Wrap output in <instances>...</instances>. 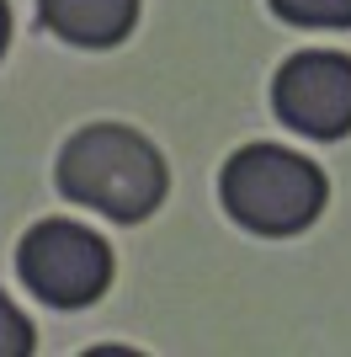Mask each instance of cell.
<instances>
[{
    "instance_id": "cell-3",
    "label": "cell",
    "mask_w": 351,
    "mask_h": 357,
    "mask_svg": "<svg viewBox=\"0 0 351 357\" xmlns=\"http://www.w3.org/2000/svg\"><path fill=\"white\" fill-rule=\"evenodd\" d=\"M16 272L43 304L86 310L112 283V245L75 219H43L16 245Z\"/></svg>"
},
{
    "instance_id": "cell-8",
    "label": "cell",
    "mask_w": 351,
    "mask_h": 357,
    "mask_svg": "<svg viewBox=\"0 0 351 357\" xmlns=\"http://www.w3.org/2000/svg\"><path fill=\"white\" fill-rule=\"evenodd\" d=\"M6 43H11V6L0 0V59H6Z\"/></svg>"
},
{
    "instance_id": "cell-1",
    "label": "cell",
    "mask_w": 351,
    "mask_h": 357,
    "mask_svg": "<svg viewBox=\"0 0 351 357\" xmlns=\"http://www.w3.org/2000/svg\"><path fill=\"white\" fill-rule=\"evenodd\" d=\"M58 192L70 203L107 213L117 224H139L165 203L171 192V171H165L160 149L144 134H133L123 123H91L70 144L58 149Z\"/></svg>"
},
{
    "instance_id": "cell-6",
    "label": "cell",
    "mask_w": 351,
    "mask_h": 357,
    "mask_svg": "<svg viewBox=\"0 0 351 357\" xmlns=\"http://www.w3.org/2000/svg\"><path fill=\"white\" fill-rule=\"evenodd\" d=\"M292 27H351V0H266Z\"/></svg>"
},
{
    "instance_id": "cell-5",
    "label": "cell",
    "mask_w": 351,
    "mask_h": 357,
    "mask_svg": "<svg viewBox=\"0 0 351 357\" xmlns=\"http://www.w3.org/2000/svg\"><path fill=\"white\" fill-rule=\"evenodd\" d=\"M38 22L75 48H117L139 22V0H38Z\"/></svg>"
},
{
    "instance_id": "cell-4",
    "label": "cell",
    "mask_w": 351,
    "mask_h": 357,
    "mask_svg": "<svg viewBox=\"0 0 351 357\" xmlns=\"http://www.w3.org/2000/svg\"><path fill=\"white\" fill-rule=\"evenodd\" d=\"M272 112L304 139L351 134V59L336 48H304L272 80Z\"/></svg>"
},
{
    "instance_id": "cell-7",
    "label": "cell",
    "mask_w": 351,
    "mask_h": 357,
    "mask_svg": "<svg viewBox=\"0 0 351 357\" xmlns=\"http://www.w3.org/2000/svg\"><path fill=\"white\" fill-rule=\"evenodd\" d=\"M32 347H38L32 320L16 310L6 294H0V357H32Z\"/></svg>"
},
{
    "instance_id": "cell-2",
    "label": "cell",
    "mask_w": 351,
    "mask_h": 357,
    "mask_svg": "<svg viewBox=\"0 0 351 357\" xmlns=\"http://www.w3.org/2000/svg\"><path fill=\"white\" fill-rule=\"evenodd\" d=\"M219 203L229 208L234 224H245L250 235L288 240V235H304L325 213L330 181L298 149L245 144V149H234L219 171Z\"/></svg>"
}]
</instances>
